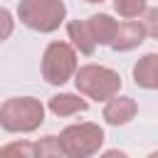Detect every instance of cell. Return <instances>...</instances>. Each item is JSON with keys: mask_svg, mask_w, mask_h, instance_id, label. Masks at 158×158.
I'll list each match as a JSON object with an SVG mask.
<instances>
[{"mask_svg": "<svg viewBox=\"0 0 158 158\" xmlns=\"http://www.w3.org/2000/svg\"><path fill=\"white\" fill-rule=\"evenodd\" d=\"M67 32H69V40L74 42V47H77L81 54H94L96 42H94V37H91L86 22H81V20H72V22L67 25Z\"/></svg>", "mask_w": 158, "mask_h": 158, "instance_id": "obj_11", "label": "cell"}, {"mask_svg": "<svg viewBox=\"0 0 158 158\" xmlns=\"http://www.w3.org/2000/svg\"><path fill=\"white\" fill-rule=\"evenodd\" d=\"M136 111H138V106L131 96H114L104 106V118L111 126H123L136 116Z\"/></svg>", "mask_w": 158, "mask_h": 158, "instance_id": "obj_7", "label": "cell"}, {"mask_svg": "<svg viewBox=\"0 0 158 158\" xmlns=\"http://www.w3.org/2000/svg\"><path fill=\"white\" fill-rule=\"evenodd\" d=\"M77 74V52L67 42H52L42 57V77L49 84H64Z\"/></svg>", "mask_w": 158, "mask_h": 158, "instance_id": "obj_5", "label": "cell"}, {"mask_svg": "<svg viewBox=\"0 0 158 158\" xmlns=\"http://www.w3.org/2000/svg\"><path fill=\"white\" fill-rule=\"evenodd\" d=\"M64 2L62 0H20L17 17L22 25L37 32H54L64 20Z\"/></svg>", "mask_w": 158, "mask_h": 158, "instance_id": "obj_3", "label": "cell"}, {"mask_svg": "<svg viewBox=\"0 0 158 158\" xmlns=\"http://www.w3.org/2000/svg\"><path fill=\"white\" fill-rule=\"evenodd\" d=\"M12 27H15L12 15H10L5 7H0V42H5V40L12 35Z\"/></svg>", "mask_w": 158, "mask_h": 158, "instance_id": "obj_16", "label": "cell"}, {"mask_svg": "<svg viewBox=\"0 0 158 158\" xmlns=\"http://www.w3.org/2000/svg\"><path fill=\"white\" fill-rule=\"evenodd\" d=\"M114 10L126 17V20H133V17H143V12L148 10L146 0H114Z\"/></svg>", "mask_w": 158, "mask_h": 158, "instance_id": "obj_13", "label": "cell"}, {"mask_svg": "<svg viewBox=\"0 0 158 158\" xmlns=\"http://www.w3.org/2000/svg\"><path fill=\"white\" fill-rule=\"evenodd\" d=\"M44 121V106L32 96H15L0 106V126L10 133H30Z\"/></svg>", "mask_w": 158, "mask_h": 158, "instance_id": "obj_1", "label": "cell"}, {"mask_svg": "<svg viewBox=\"0 0 158 158\" xmlns=\"http://www.w3.org/2000/svg\"><path fill=\"white\" fill-rule=\"evenodd\" d=\"M146 40V30L138 20H126L118 25L116 35H114V42H111V49L116 52H128L133 47H138L141 42Z\"/></svg>", "mask_w": 158, "mask_h": 158, "instance_id": "obj_6", "label": "cell"}, {"mask_svg": "<svg viewBox=\"0 0 158 158\" xmlns=\"http://www.w3.org/2000/svg\"><path fill=\"white\" fill-rule=\"evenodd\" d=\"M86 99L77 96V94H57L49 99V111L54 116H72L79 111H86Z\"/></svg>", "mask_w": 158, "mask_h": 158, "instance_id": "obj_10", "label": "cell"}, {"mask_svg": "<svg viewBox=\"0 0 158 158\" xmlns=\"http://www.w3.org/2000/svg\"><path fill=\"white\" fill-rule=\"evenodd\" d=\"M141 25H143V30H146L148 37H156V40H158V7H148V10L143 12Z\"/></svg>", "mask_w": 158, "mask_h": 158, "instance_id": "obj_15", "label": "cell"}, {"mask_svg": "<svg viewBox=\"0 0 158 158\" xmlns=\"http://www.w3.org/2000/svg\"><path fill=\"white\" fill-rule=\"evenodd\" d=\"M74 84L81 94H86L89 99H99V101H109L118 94L121 89V77L109 69V67H99V64H86L79 67L74 74Z\"/></svg>", "mask_w": 158, "mask_h": 158, "instance_id": "obj_2", "label": "cell"}, {"mask_svg": "<svg viewBox=\"0 0 158 158\" xmlns=\"http://www.w3.org/2000/svg\"><path fill=\"white\" fill-rule=\"evenodd\" d=\"M86 2H101V0H86Z\"/></svg>", "mask_w": 158, "mask_h": 158, "instance_id": "obj_19", "label": "cell"}, {"mask_svg": "<svg viewBox=\"0 0 158 158\" xmlns=\"http://www.w3.org/2000/svg\"><path fill=\"white\" fill-rule=\"evenodd\" d=\"M86 25H89V32H91V37H94L96 44H109L111 47L114 35L118 30V22L111 15H91L86 20Z\"/></svg>", "mask_w": 158, "mask_h": 158, "instance_id": "obj_9", "label": "cell"}, {"mask_svg": "<svg viewBox=\"0 0 158 158\" xmlns=\"http://www.w3.org/2000/svg\"><path fill=\"white\" fill-rule=\"evenodd\" d=\"M0 158H35V143L30 141H15L0 148Z\"/></svg>", "mask_w": 158, "mask_h": 158, "instance_id": "obj_14", "label": "cell"}, {"mask_svg": "<svg viewBox=\"0 0 158 158\" xmlns=\"http://www.w3.org/2000/svg\"><path fill=\"white\" fill-rule=\"evenodd\" d=\"M99 158H128L123 151H106L104 156H99Z\"/></svg>", "mask_w": 158, "mask_h": 158, "instance_id": "obj_17", "label": "cell"}, {"mask_svg": "<svg viewBox=\"0 0 158 158\" xmlns=\"http://www.w3.org/2000/svg\"><path fill=\"white\" fill-rule=\"evenodd\" d=\"M148 158H158V151H156V153H151V156H148Z\"/></svg>", "mask_w": 158, "mask_h": 158, "instance_id": "obj_18", "label": "cell"}, {"mask_svg": "<svg viewBox=\"0 0 158 158\" xmlns=\"http://www.w3.org/2000/svg\"><path fill=\"white\" fill-rule=\"evenodd\" d=\"M64 158H89L104 143V131L96 123H74L59 133Z\"/></svg>", "mask_w": 158, "mask_h": 158, "instance_id": "obj_4", "label": "cell"}, {"mask_svg": "<svg viewBox=\"0 0 158 158\" xmlns=\"http://www.w3.org/2000/svg\"><path fill=\"white\" fill-rule=\"evenodd\" d=\"M133 81L143 89H158V54H146L136 62Z\"/></svg>", "mask_w": 158, "mask_h": 158, "instance_id": "obj_8", "label": "cell"}, {"mask_svg": "<svg viewBox=\"0 0 158 158\" xmlns=\"http://www.w3.org/2000/svg\"><path fill=\"white\" fill-rule=\"evenodd\" d=\"M35 158H64L59 136H44L35 143Z\"/></svg>", "mask_w": 158, "mask_h": 158, "instance_id": "obj_12", "label": "cell"}]
</instances>
